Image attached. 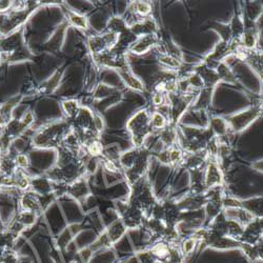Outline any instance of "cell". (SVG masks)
I'll return each instance as SVG.
<instances>
[{"mask_svg":"<svg viewBox=\"0 0 263 263\" xmlns=\"http://www.w3.org/2000/svg\"><path fill=\"white\" fill-rule=\"evenodd\" d=\"M72 130L70 121H59L41 127L32 136V145L37 148L60 147Z\"/></svg>","mask_w":263,"mask_h":263,"instance_id":"cell-1","label":"cell"},{"mask_svg":"<svg viewBox=\"0 0 263 263\" xmlns=\"http://www.w3.org/2000/svg\"><path fill=\"white\" fill-rule=\"evenodd\" d=\"M0 52L9 63L25 61L31 58V52L25 44L23 28L5 37H0Z\"/></svg>","mask_w":263,"mask_h":263,"instance_id":"cell-2","label":"cell"},{"mask_svg":"<svg viewBox=\"0 0 263 263\" xmlns=\"http://www.w3.org/2000/svg\"><path fill=\"white\" fill-rule=\"evenodd\" d=\"M33 11L28 2L13 1L12 9L0 14V37H5L22 29Z\"/></svg>","mask_w":263,"mask_h":263,"instance_id":"cell-3","label":"cell"},{"mask_svg":"<svg viewBox=\"0 0 263 263\" xmlns=\"http://www.w3.org/2000/svg\"><path fill=\"white\" fill-rule=\"evenodd\" d=\"M126 127L132 134L135 146L141 147L143 145L144 139L152 132L151 115L145 110L139 111L129 120Z\"/></svg>","mask_w":263,"mask_h":263,"instance_id":"cell-4","label":"cell"},{"mask_svg":"<svg viewBox=\"0 0 263 263\" xmlns=\"http://www.w3.org/2000/svg\"><path fill=\"white\" fill-rule=\"evenodd\" d=\"M261 115L260 106H253L249 107L248 110L242 111L238 114H235L231 118H228L227 123L230 129L234 132H241L248 125H251L255 119H257Z\"/></svg>","mask_w":263,"mask_h":263,"instance_id":"cell-5","label":"cell"},{"mask_svg":"<svg viewBox=\"0 0 263 263\" xmlns=\"http://www.w3.org/2000/svg\"><path fill=\"white\" fill-rule=\"evenodd\" d=\"M20 210L22 211H30L37 214L38 216L41 215L44 211V208L42 206L41 198H40L39 195L36 193H34L32 191H25L21 194L20 196Z\"/></svg>","mask_w":263,"mask_h":263,"instance_id":"cell-6","label":"cell"},{"mask_svg":"<svg viewBox=\"0 0 263 263\" xmlns=\"http://www.w3.org/2000/svg\"><path fill=\"white\" fill-rule=\"evenodd\" d=\"M158 38L155 34H147V35L138 37L132 46L130 48V52L134 54H144L150 51L154 45H157Z\"/></svg>","mask_w":263,"mask_h":263,"instance_id":"cell-7","label":"cell"},{"mask_svg":"<svg viewBox=\"0 0 263 263\" xmlns=\"http://www.w3.org/2000/svg\"><path fill=\"white\" fill-rule=\"evenodd\" d=\"M66 193L76 200H81L85 198L87 195H90L91 192L86 180H84L83 177H78L72 181L71 184L67 185Z\"/></svg>","mask_w":263,"mask_h":263,"instance_id":"cell-8","label":"cell"},{"mask_svg":"<svg viewBox=\"0 0 263 263\" xmlns=\"http://www.w3.org/2000/svg\"><path fill=\"white\" fill-rule=\"evenodd\" d=\"M126 226L124 225L123 221L121 219H117L107 226L106 230H104L105 236L109 241L110 245L115 244L118 240L121 239V237L125 234Z\"/></svg>","mask_w":263,"mask_h":263,"instance_id":"cell-9","label":"cell"},{"mask_svg":"<svg viewBox=\"0 0 263 263\" xmlns=\"http://www.w3.org/2000/svg\"><path fill=\"white\" fill-rule=\"evenodd\" d=\"M222 173L219 168V165L216 162H210L208 164L205 176H204V185L207 188H213L219 186L222 183Z\"/></svg>","mask_w":263,"mask_h":263,"instance_id":"cell-10","label":"cell"},{"mask_svg":"<svg viewBox=\"0 0 263 263\" xmlns=\"http://www.w3.org/2000/svg\"><path fill=\"white\" fill-rule=\"evenodd\" d=\"M30 191L36 193L39 196H45L53 192L52 181L48 177H33L31 178Z\"/></svg>","mask_w":263,"mask_h":263,"instance_id":"cell-11","label":"cell"},{"mask_svg":"<svg viewBox=\"0 0 263 263\" xmlns=\"http://www.w3.org/2000/svg\"><path fill=\"white\" fill-rule=\"evenodd\" d=\"M62 77V71L57 70L53 75L45 80L44 82L41 83V85L39 86V92L44 94V95H49L57 90V87L60 83V80Z\"/></svg>","mask_w":263,"mask_h":263,"instance_id":"cell-12","label":"cell"},{"mask_svg":"<svg viewBox=\"0 0 263 263\" xmlns=\"http://www.w3.org/2000/svg\"><path fill=\"white\" fill-rule=\"evenodd\" d=\"M117 72L120 75L121 79L123 80L124 83L129 86L130 89H133L135 91H140V92L144 91V86L142 82H141L130 70H118Z\"/></svg>","mask_w":263,"mask_h":263,"instance_id":"cell-13","label":"cell"},{"mask_svg":"<svg viewBox=\"0 0 263 263\" xmlns=\"http://www.w3.org/2000/svg\"><path fill=\"white\" fill-rule=\"evenodd\" d=\"M22 100V95H17L15 97H12L8 101H5L2 104H0V112L5 118L6 122H10L13 119V111H14L15 107L19 104L20 101Z\"/></svg>","mask_w":263,"mask_h":263,"instance_id":"cell-14","label":"cell"},{"mask_svg":"<svg viewBox=\"0 0 263 263\" xmlns=\"http://www.w3.org/2000/svg\"><path fill=\"white\" fill-rule=\"evenodd\" d=\"M61 107H62V111L65 115L66 120L72 121L78 115L80 109H81V105H80L78 100L69 99V100L62 101Z\"/></svg>","mask_w":263,"mask_h":263,"instance_id":"cell-15","label":"cell"},{"mask_svg":"<svg viewBox=\"0 0 263 263\" xmlns=\"http://www.w3.org/2000/svg\"><path fill=\"white\" fill-rule=\"evenodd\" d=\"M106 29H107V32H111L114 34H117V35H120V34L124 33L130 28L127 26L124 18L120 17V16H114L109 20V21H107Z\"/></svg>","mask_w":263,"mask_h":263,"instance_id":"cell-16","label":"cell"},{"mask_svg":"<svg viewBox=\"0 0 263 263\" xmlns=\"http://www.w3.org/2000/svg\"><path fill=\"white\" fill-rule=\"evenodd\" d=\"M39 216L35 213L30 212V211H22L20 210L16 216L14 217V219L18 222L19 224H21L24 228H28L33 226L34 224L36 223V221L38 219Z\"/></svg>","mask_w":263,"mask_h":263,"instance_id":"cell-17","label":"cell"},{"mask_svg":"<svg viewBox=\"0 0 263 263\" xmlns=\"http://www.w3.org/2000/svg\"><path fill=\"white\" fill-rule=\"evenodd\" d=\"M213 89L214 87H203V89H202L201 92L199 93L196 101L194 102L195 107H196L197 110H199V112H202L203 110H205L206 107L210 105L211 101H212Z\"/></svg>","mask_w":263,"mask_h":263,"instance_id":"cell-18","label":"cell"},{"mask_svg":"<svg viewBox=\"0 0 263 263\" xmlns=\"http://www.w3.org/2000/svg\"><path fill=\"white\" fill-rule=\"evenodd\" d=\"M210 129L216 136H224L230 130V126H228L225 119L221 117H214L210 121Z\"/></svg>","mask_w":263,"mask_h":263,"instance_id":"cell-19","label":"cell"},{"mask_svg":"<svg viewBox=\"0 0 263 263\" xmlns=\"http://www.w3.org/2000/svg\"><path fill=\"white\" fill-rule=\"evenodd\" d=\"M66 17L67 20H69V22L73 26H75V28L80 30L89 29V20H87V18L84 15L79 14V13L74 11H69L66 14Z\"/></svg>","mask_w":263,"mask_h":263,"instance_id":"cell-20","label":"cell"},{"mask_svg":"<svg viewBox=\"0 0 263 263\" xmlns=\"http://www.w3.org/2000/svg\"><path fill=\"white\" fill-rule=\"evenodd\" d=\"M151 126L153 130L162 131L167 126V121L163 114L160 112H154L151 115Z\"/></svg>","mask_w":263,"mask_h":263,"instance_id":"cell-21","label":"cell"},{"mask_svg":"<svg viewBox=\"0 0 263 263\" xmlns=\"http://www.w3.org/2000/svg\"><path fill=\"white\" fill-rule=\"evenodd\" d=\"M160 137H161V141H162L165 145L172 146L175 142H176L177 132L175 131L174 127L166 126L165 129H163L160 132Z\"/></svg>","mask_w":263,"mask_h":263,"instance_id":"cell-22","label":"cell"},{"mask_svg":"<svg viewBox=\"0 0 263 263\" xmlns=\"http://www.w3.org/2000/svg\"><path fill=\"white\" fill-rule=\"evenodd\" d=\"M158 60L161 64L165 66L166 69H170L171 71H173V70L178 71L179 67L182 64V62H180L179 60H177L176 58H174L170 55H166V54H160Z\"/></svg>","mask_w":263,"mask_h":263,"instance_id":"cell-23","label":"cell"},{"mask_svg":"<svg viewBox=\"0 0 263 263\" xmlns=\"http://www.w3.org/2000/svg\"><path fill=\"white\" fill-rule=\"evenodd\" d=\"M151 253L153 254V256L159 258L160 260H164L170 258L171 248L165 243H159L151 249Z\"/></svg>","mask_w":263,"mask_h":263,"instance_id":"cell-24","label":"cell"},{"mask_svg":"<svg viewBox=\"0 0 263 263\" xmlns=\"http://www.w3.org/2000/svg\"><path fill=\"white\" fill-rule=\"evenodd\" d=\"M133 11L135 14L141 17H147L152 12V5L148 2L137 1L133 4Z\"/></svg>","mask_w":263,"mask_h":263,"instance_id":"cell-25","label":"cell"},{"mask_svg":"<svg viewBox=\"0 0 263 263\" xmlns=\"http://www.w3.org/2000/svg\"><path fill=\"white\" fill-rule=\"evenodd\" d=\"M19 122L22 127V130L25 132L26 130L30 129V127L34 124V122H35V115H34V113L31 110H29L19 118Z\"/></svg>","mask_w":263,"mask_h":263,"instance_id":"cell-26","label":"cell"},{"mask_svg":"<svg viewBox=\"0 0 263 263\" xmlns=\"http://www.w3.org/2000/svg\"><path fill=\"white\" fill-rule=\"evenodd\" d=\"M115 91L114 89H112L111 86L109 85H106V84H103V83H101L99 84L97 87H96V90L95 92H94V97L95 98H98V99H103L107 96H111L112 95V93Z\"/></svg>","mask_w":263,"mask_h":263,"instance_id":"cell-27","label":"cell"},{"mask_svg":"<svg viewBox=\"0 0 263 263\" xmlns=\"http://www.w3.org/2000/svg\"><path fill=\"white\" fill-rule=\"evenodd\" d=\"M15 162H16V165L19 170H22V171L28 170V168L30 167V164H31L30 157L26 153H21V154L16 155Z\"/></svg>","mask_w":263,"mask_h":263,"instance_id":"cell-28","label":"cell"},{"mask_svg":"<svg viewBox=\"0 0 263 263\" xmlns=\"http://www.w3.org/2000/svg\"><path fill=\"white\" fill-rule=\"evenodd\" d=\"M197 242L198 240L194 237H190L185 239L183 242H182L181 244V248H182V253L185 255H190L193 253V251L195 249V247H196L197 245Z\"/></svg>","mask_w":263,"mask_h":263,"instance_id":"cell-29","label":"cell"},{"mask_svg":"<svg viewBox=\"0 0 263 263\" xmlns=\"http://www.w3.org/2000/svg\"><path fill=\"white\" fill-rule=\"evenodd\" d=\"M182 158H183V154H182L181 150H179V148L173 147L171 150H168V160H170V163L172 164L179 163Z\"/></svg>","mask_w":263,"mask_h":263,"instance_id":"cell-30","label":"cell"},{"mask_svg":"<svg viewBox=\"0 0 263 263\" xmlns=\"http://www.w3.org/2000/svg\"><path fill=\"white\" fill-rule=\"evenodd\" d=\"M93 125H94V130H95V132L98 135H100L101 132H102L105 127V123H104V120H103L102 116L99 115V114L94 113Z\"/></svg>","mask_w":263,"mask_h":263,"instance_id":"cell-31","label":"cell"},{"mask_svg":"<svg viewBox=\"0 0 263 263\" xmlns=\"http://www.w3.org/2000/svg\"><path fill=\"white\" fill-rule=\"evenodd\" d=\"M152 100H153V104L154 105L162 106V105H164L165 100H166L165 94H162V93H155L153 98H152Z\"/></svg>","mask_w":263,"mask_h":263,"instance_id":"cell-32","label":"cell"},{"mask_svg":"<svg viewBox=\"0 0 263 263\" xmlns=\"http://www.w3.org/2000/svg\"><path fill=\"white\" fill-rule=\"evenodd\" d=\"M12 6L13 1H9V0H2V1H0V14L10 11L12 9Z\"/></svg>","mask_w":263,"mask_h":263,"instance_id":"cell-33","label":"cell"},{"mask_svg":"<svg viewBox=\"0 0 263 263\" xmlns=\"http://www.w3.org/2000/svg\"><path fill=\"white\" fill-rule=\"evenodd\" d=\"M4 62V60H3V56H2V53L0 52V66H1V64Z\"/></svg>","mask_w":263,"mask_h":263,"instance_id":"cell-34","label":"cell"}]
</instances>
